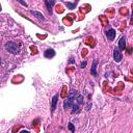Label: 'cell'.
<instances>
[{
    "mask_svg": "<svg viewBox=\"0 0 133 133\" xmlns=\"http://www.w3.org/2000/svg\"><path fill=\"white\" fill-rule=\"evenodd\" d=\"M4 48L7 52L12 53V54H18L20 52V48L15 42H6L4 45Z\"/></svg>",
    "mask_w": 133,
    "mask_h": 133,
    "instance_id": "obj_1",
    "label": "cell"
},
{
    "mask_svg": "<svg viewBox=\"0 0 133 133\" xmlns=\"http://www.w3.org/2000/svg\"><path fill=\"white\" fill-rule=\"evenodd\" d=\"M122 53H121V50L119 49V47H115L113 50V58L116 62H120L122 60Z\"/></svg>",
    "mask_w": 133,
    "mask_h": 133,
    "instance_id": "obj_2",
    "label": "cell"
},
{
    "mask_svg": "<svg viewBox=\"0 0 133 133\" xmlns=\"http://www.w3.org/2000/svg\"><path fill=\"white\" fill-rule=\"evenodd\" d=\"M74 105V100H72L71 98H66L64 100V102H63V108L66 110V109H69V108H72V106Z\"/></svg>",
    "mask_w": 133,
    "mask_h": 133,
    "instance_id": "obj_3",
    "label": "cell"
},
{
    "mask_svg": "<svg viewBox=\"0 0 133 133\" xmlns=\"http://www.w3.org/2000/svg\"><path fill=\"white\" fill-rule=\"evenodd\" d=\"M44 56L46 57V58H52V57H54L55 56V51L53 49H47L46 51L44 52Z\"/></svg>",
    "mask_w": 133,
    "mask_h": 133,
    "instance_id": "obj_4",
    "label": "cell"
},
{
    "mask_svg": "<svg viewBox=\"0 0 133 133\" xmlns=\"http://www.w3.org/2000/svg\"><path fill=\"white\" fill-rule=\"evenodd\" d=\"M57 101H58V94H55L52 98V103H51V111L53 112L56 109V105H57Z\"/></svg>",
    "mask_w": 133,
    "mask_h": 133,
    "instance_id": "obj_5",
    "label": "cell"
},
{
    "mask_svg": "<svg viewBox=\"0 0 133 133\" xmlns=\"http://www.w3.org/2000/svg\"><path fill=\"white\" fill-rule=\"evenodd\" d=\"M106 37L109 41H113L114 40V37H115V30L113 28H110L107 32H106Z\"/></svg>",
    "mask_w": 133,
    "mask_h": 133,
    "instance_id": "obj_6",
    "label": "cell"
},
{
    "mask_svg": "<svg viewBox=\"0 0 133 133\" xmlns=\"http://www.w3.org/2000/svg\"><path fill=\"white\" fill-rule=\"evenodd\" d=\"M30 13H31V15L35 16L37 19H39V20H41V21H44V20H45V17H44V15H43L42 13L37 12V10H31Z\"/></svg>",
    "mask_w": 133,
    "mask_h": 133,
    "instance_id": "obj_7",
    "label": "cell"
},
{
    "mask_svg": "<svg viewBox=\"0 0 133 133\" xmlns=\"http://www.w3.org/2000/svg\"><path fill=\"white\" fill-rule=\"evenodd\" d=\"M119 49L121 50V51H123V50H125V48H126V38L125 37H122L121 39H120V41H119Z\"/></svg>",
    "mask_w": 133,
    "mask_h": 133,
    "instance_id": "obj_8",
    "label": "cell"
},
{
    "mask_svg": "<svg viewBox=\"0 0 133 133\" xmlns=\"http://www.w3.org/2000/svg\"><path fill=\"white\" fill-rule=\"evenodd\" d=\"M46 5H47V9L50 14H52V6L54 4V0H44Z\"/></svg>",
    "mask_w": 133,
    "mask_h": 133,
    "instance_id": "obj_9",
    "label": "cell"
},
{
    "mask_svg": "<svg viewBox=\"0 0 133 133\" xmlns=\"http://www.w3.org/2000/svg\"><path fill=\"white\" fill-rule=\"evenodd\" d=\"M97 65H98V60L95 59L93 62V65H92V69H91V74L95 77L97 76Z\"/></svg>",
    "mask_w": 133,
    "mask_h": 133,
    "instance_id": "obj_10",
    "label": "cell"
},
{
    "mask_svg": "<svg viewBox=\"0 0 133 133\" xmlns=\"http://www.w3.org/2000/svg\"><path fill=\"white\" fill-rule=\"evenodd\" d=\"M78 96H79L78 92H77V91H74V90L70 91V93L68 94V97H69V98H71L72 100H74V101H75V100L77 99V97H78Z\"/></svg>",
    "mask_w": 133,
    "mask_h": 133,
    "instance_id": "obj_11",
    "label": "cell"
},
{
    "mask_svg": "<svg viewBox=\"0 0 133 133\" xmlns=\"http://www.w3.org/2000/svg\"><path fill=\"white\" fill-rule=\"evenodd\" d=\"M72 108H73V109H72V113H78V112L80 111V108H79V104H78V103H76V104L74 103V105L72 106Z\"/></svg>",
    "mask_w": 133,
    "mask_h": 133,
    "instance_id": "obj_12",
    "label": "cell"
},
{
    "mask_svg": "<svg viewBox=\"0 0 133 133\" xmlns=\"http://www.w3.org/2000/svg\"><path fill=\"white\" fill-rule=\"evenodd\" d=\"M65 5L68 6L70 9H73V8H75V3H70V2H65Z\"/></svg>",
    "mask_w": 133,
    "mask_h": 133,
    "instance_id": "obj_13",
    "label": "cell"
},
{
    "mask_svg": "<svg viewBox=\"0 0 133 133\" xmlns=\"http://www.w3.org/2000/svg\"><path fill=\"white\" fill-rule=\"evenodd\" d=\"M76 101H77V103L78 104H81V103H83V98H82V96H78L77 97V99H76Z\"/></svg>",
    "mask_w": 133,
    "mask_h": 133,
    "instance_id": "obj_14",
    "label": "cell"
},
{
    "mask_svg": "<svg viewBox=\"0 0 133 133\" xmlns=\"http://www.w3.org/2000/svg\"><path fill=\"white\" fill-rule=\"evenodd\" d=\"M69 130L72 132H75V126L72 123H69Z\"/></svg>",
    "mask_w": 133,
    "mask_h": 133,
    "instance_id": "obj_15",
    "label": "cell"
},
{
    "mask_svg": "<svg viewBox=\"0 0 133 133\" xmlns=\"http://www.w3.org/2000/svg\"><path fill=\"white\" fill-rule=\"evenodd\" d=\"M16 1H18L19 3H21V4H22L23 6H25V7H27V6H28V5H27V3L25 2V0H16Z\"/></svg>",
    "mask_w": 133,
    "mask_h": 133,
    "instance_id": "obj_16",
    "label": "cell"
},
{
    "mask_svg": "<svg viewBox=\"0 0 133 133\" xmlns=\"http://www.w3.org/2000/svg\"><path fill=\"white\" fill-rule=\"evenodd\" d=\"M86 63H87L86 61H82V62H81V64H80V66H81L82 69H84V68H85V65H86Z\"/></svg>",
    "mask_w": 133,
    "mask_h": 133,
    "instance_id": "obj_17",
    "label": "cell"
},
{
    "mask_svg": "<svg viewBox=\"0 0 133 133\" xmlns=\"http://www.w3.org/2000/svg\"><path fill=\"white\" fill-rule=\"evenodd\" d=\"M69 62H70V63H73V62H74V59H73V57H70V59H69Z\"/></svg>",
    "mask_w": 133,
    "mask_h": 133,
    "instance_id": "obj_18",
    "label": "cell"
},
{
    "mask_svg": "<svg viewBox=\"0 0 133 133\" xmlns=\"http://www.w3.org/2000/svg\"><path fill=\"white\" fill-rule=\"evenodd\" d=\"M130 23H131V24L133 23V10H132V18H131V21H130Z\"/></svg>",
    "mask_w": 133,
    "mask_h": 133,
    "instance_id": "obj_19",
    "label": "cell"
}]
</instances>
